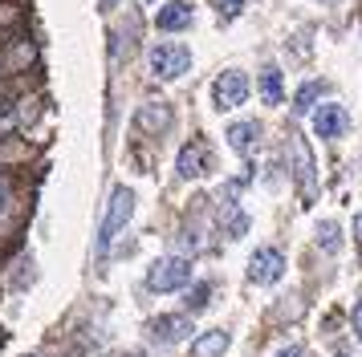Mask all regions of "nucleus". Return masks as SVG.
I'll return each mask as SVG.
<instances>
[{"label": "nucleus", "mask_w": 362, "mask_h": 357, "mask_svg": "<svg viewBox=\"0 0 362 357\" xmlns=\"http://www.w3.org/2000/svg\"><path fill=\"white\" fill-rule=\"evenodd\" d=\"M131 215H134V191L131 187H115V191H110V203H106V215H102V231H98L102 252L122 236V227L131 224Z\"/></svg>", "instance_id": "obj_1"}, {"label": "nucleus", "mask_w": 362, "mask_h": 357, "mask_svg": "<svg viewBox=\"0 0 362 357\" xmlns=\"http://www.w3.org/2000/svg\"><path fill=\"white\" fill-rule=\"evenodd\" d=\"M192 280V260L187 256H163L151 264L147 272V289L151 292H175Z\"/></svg>", "instance_id": "obj_2"}, {"label": "nucleus", "mask_w": 362, "mask_h": 357, "mask_svg": "<svg viewBox=\"0 0 362 357\" xmlns=\"http://www.w3.org/2000/svg\"><path fill=\"white\" fill-rule=\"evenodd\" d=\"M289 150H293V178H297V191H301V207H313V203H317V167H313V150H310L305 138H293Z\"/></svg>", "instance_id": "obj_3"}, {"label": "nucleus", "mask_w": 362, "mask_h": 357, "mask_svg": "<svg viewBox=\"0 0 362 357\" xmlns=\"http://www.w3.org/2000/svg\"><path fill=\"white\" fill-rule=\"evenodd\" d=\"M147 61H151V73L155 78L171 81V78H183L192 69V53H187V45H155Z\"/></svg>", "instance_id": "obj_4"}, {"label": "nucleus", "mask_w": 362, "mask_h": 357, "mask_svg": "<svg viewBox=\"0 0 362 357\" xmlns=\"http://www.w3.org/2000/svg\"><path fill=\"white\" fill-rule=\"evenodd\" d=\"M245 97H248V78H245V69H224V73L216 78V85H212L216 110H236Z\"/></svg>", "instance_id": "obj_5"}, {"label": "nucleus", "mask_w": 362, "mask_h": 357, "mask_svg": "<svg viewBox=\"0 0 362 357\" xmlns=\"http://www.w3.org/2000/svg\"><path fill=\"white\" fill-rule=\"evenodd\" d=\"M285 276V252L281 248H257L248 260V280L252 284H277Z\"/></svg>", "instance_id": "obj_6"}, {"label": "nucleus", "mask_w": 362, "mask_h": 357, "mask_svg": "<svg viewBox=\"0 0 362 357\" xmlns=\"http://www.w3.org/2000/svg\"><path fill=\"white\" fill-rule=\"evenodd\" d=\"M216 162L212 146L204 143V138H192V143L180 150V159H175V171H180V178H199L208 167Z\"/></svg>", "instance_id": "obj_7"}, {"label": "nucleus", "mask_w": 362, "mask_h": 357, "mask_svg": "<svg viewBox=\"0 0 362 357\" xmlns=\"http://www.w3.org/2000/svg\"><path fill=\"white\" fill-rule=\"evenodd\" d=\"M147 337L159 341V345H180V341L192 337V321H187L183 313H180V317H175V313H167V317H151Z\"/></svg>", "instance_id": "obj_8"}, {"label": "nucleus", "mask_w": 362, "mask_h": 357, "mask_svg": "<svg viewBox=\"0 0 362 357\" xmlns=\"http://www.w3.org/2000/svg\"><path fill=\"white\" fill-rule=\"evenodd\" d=\"M346 130H350V114H346V106L326 102V106L313 110V134H322V138H338V134H346Z\"/></svg>", "instance_id": "obj_9"}, {"label": "nucleus", "mask_w": 362, "mask_h": 357, "mask_svg": "<svg viewBox=\"0 0 362 357\" xmlns=\"http://www.w3.org/2000/svg\"><path fill=\"white\" fill-rule=\"evenodd\" d=\"M228 146L240 155V159H252V155H257V146H261V122H252V118L232 122V126H228Z\"/></svg>", "instance_id": "obj_10"}, {"label": "nucleus", "mask_w": 362, "mask_h": 357, "mask_svg": "<svg viewBox=\"0 0 362 357\" xmlns=\"http://www.w3.org/2000/svg\"><path fill=\"white\" fill-rule=\"evenodd\" d=\"M171 106L167 102H159V97H151V102H143V110H139V126L151 130V134H167V126H171Z\"/></svg>", "instance_id": "obj_11"}, {"label": "nucleus", "mask_w": 362, "mask_h": 357, "mask_svg": "<svg viewBox=\"0 0 362 357\" xmlns=\"http://www.w3.org/2000/svg\"><path fill=\"white\" fill-rule=\"evenodd\" d=\"M257 90H261L264 106H281L285 102V73H281L277 65H264L261 78H257Z\"/></svg>", "instance_id": "obj_12"}, {"label": "nucleus", "mask_w": 362, "mask_h": 357, "mask_svg": "<svg viewBox=\"0 0 362 357\" xmlns=\"http://www.w3.org/2000/svg\"><path fill=\"white\" fill-rule=\"evenodd\" d=\"M232 345V333L228 329H212V333H199L192 341V357H224Z\"/></svg>", "instance_id": "obj_13"}, {"label": "nucleus", "mask_w": 362, "mask_h": 357, "mask_svg": "<svg viewBox=\"0 0 362 357\" xmlns=\"http://www.w3.org/2000/svg\"><path fill=\"white\" fill-rule=\"evenodd\" d=\"M192 0H175V4H167L163 13L155 16V25H159V29L163 32H175V29H187V25H192Z\"/></svg>", "instance_id": "obj_14"}, {"label": "nucleus", "mask_w": 362, "mask_h": 357, "mask_svg": "<svg viewBox=\"0 0 362 357\" xmlns=\"http://www.w3.org/2000/svg\"><path fill=\"white\" fill-rule=\"evenodd\" d=\"M326 94V81H305L301 90H297L293 97V110L297 114H305V110H317V97Z\"/></svg>", "instance_id": "obj_15"}, {"label": "nucleus", "mask_w": 362, "mask_h": 357, "mask_svg": "<svg viewBox=\"0 0 362 357\" xmlns=\"http://www.w3.org/2000/svg\"><path fill=\"white\" fill-rule=\"evenodd\" d=\"M313 240H317V248H322V252H329V256H334V252L342 248V227L334 224V219H322Z\"/></svg>", "instance_id": "obj_16"}, {"label": "nucleus", "mask_w": 362, "mask_h": 357, "mask_svg": "<svg viewBox=\"0 0 362 357\" xmlns=\"http://www.w3.org/2000/svg\"><path fill=\"white\" fill-rule=\"evenodd\" d=\"M212 4H216V13L224 16V20H232V16L245 8V0H212Z\"/></svg>", "instance_id": "obj_17"}, {"label": "nucleus", "mask_w": 362, "mask_h": 357, "mask_svg": "<svg viewBox=\"0 0 362 357\" xmlns=\"http://www.w3.org/2000/svg\"><path fill=\"white\" fill-rule=\"evenodd\" d=\"M187 305H192V308L208 305V284H196V289H192V296H187Z\"/></svg>", "instance_id": "obj_18"}, {"label": "nucleus", "mask_w": 362, "mask_h": 357, "mask_svg": "<svg viewBox=\"0 0 362 357\" xmlns=\"http://www.w3.org/2000/svg\"><path fill=\"white\" fill-rule=\"evenodd\" d=\"M350 329H354V337L362 341V301L354 305V317H350Z\"/></svg>", "instance_id": "obj_19"}, {"label": "nucleus", "mask_w": 362, "mask_h": 357, "mask_svg": "<svg viewBox=\"0 0 362 357\" xmlns=\"http://www.w3.org/2000/svg\"><path fill=\"white\" fill-rule=\"evenodd\" d=\"M277 357H310V353H305V345H285V349H277Z\"/></svg>", "instance_id": "obj_20"}, {"label": "nucleus", "mask_w": 362, "mask_h": 357, "mask_svg": "<svg viewBox=\"0 0 362 357\" xmlns=\"http://www.w3.org/2000/svg\"><path fill=\"white\" fill-rule=\"evenodd\" d=\"M354 240L362 243V211H358V215H354Z\"/></svg>", "instance_id": "obj_21"}, {"label": "nucleus", "mask_w": 362, "mask_h": 357, "mask_svg": "<svg viewBox=\"0 0 362 357\" xmlns=\"http://www.w3.org/2000/svg\"><path fill=\"white\" fill-rule=\"evenodd\" d=\"M338 357H346V353H342V349H338Z\"/></svg>", "instance_id": "obj_22"}]
</instances>
